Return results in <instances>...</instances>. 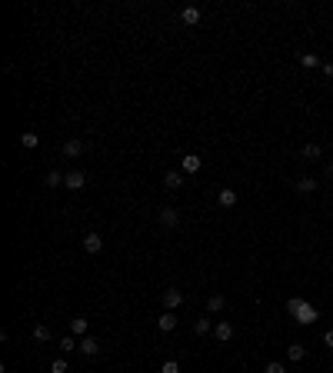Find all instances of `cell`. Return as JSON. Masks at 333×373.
<instances>
[{"mask_svg": "<svg viewBox=\"0 0 333 373\" xmlns=\"http://www.w3.org/2000/svg\"><path fill=\"white\" fill-rule=\"evenodd\" d=\"M180 20H184L187 27H197V23H200V10H197V7H184V10H180Z\"/></svg>", "mask_w": 333, "mask_h": 373, "instance_id": "obj_11", "label": "cell"}, {"mask_svg": "<svg viewBox=\"0 0 333 373\" xmlns=\"http://www.w3.org/2000/svg\"><path fill=\"white\" fill-rule=\"evenodd\" d=\"M34 340H50V327L37 323V327H34Z\"/></svg>", "mask_w": 333, "mask_h": 373, "instance_id": "obj_23", "label": "cell"}, {"mask_svg": "<svg viewBox=\"0 0 333 373\" xmlns=\"http://www.w3.org/2000/svg\"><path fill=\"white\" fill-rule=\"evenodd\" d=\"M200 167H204V160H200L197 153H187L184 160H180V170H184V173H197Z\"/></svg>", "mask_w": 333, "mask_h": 373, "instance_id": "obj_7", "label": "cell"}, {"mask_svg": "<svg viewBox=\"0 0 333 373\" xmlns=\"http://www.w3.org/2000/svg\"><path fill=\"white\" fill-rule=\"evenodd\" d=\"M63 180H67V173H60V170H50V173H47V186H60Z\"/></svg>", "mask_w": 333, "mask_h": 373, "instance_id": "obj_20", "label": "cell"}, {"mask_svg": "<svg viewBox=\"0 0 333 373\" xmlns=\"http://www.w3.org/2000/svg\"><path fill=\"white\" fill-rule=\"evenodd\" d=\"M293 320H296V323H303V327H310V323H316V320H320V313H316L313 303H307V300H303V303H300V310L293 313Z\"/></svg>", "mask_w": 333, "mask_h": 373, "instance_id": "obj_1", "label": "cell"}, {"mask_svg": "<svg viewBox=\"0 0 333 373\" xmlns=\"http://www.w3.org/2000/svg\"><path fill=\"white\" fill-rule=\"evenodd\" d=\"M20 144H23L27 150H34V147L40 144V137H37V133H30V130H27V133H20Z\"/></svg>", "mask_w": 333, "mask_h": 373, "instance_id": "obj_19", "label": "cell"}, {"mask_svg": "<svg viewBox=\"0 0 333 373\" xmlns=\"http://www.w3.org/2000/svg\"><path fill=\"white\" fill-rule=\"evenodd\" d=\"M77 350H80L83 356H97L100 353V343H97L93 336H80V347H77Z\"/></svg>", "mask_w": 333, "mask_h": 373, "instance_id": "obj_6", "label": "cell"}, {"mask_svg": "<svg viewBox=\"0 0 333 373\" xmlns=\"http://www.w3.org/2000/svg\"><path fill=\"white\" fill-rule=\"evenodd\" d=\"M287 356H290L293 363H300V360L307 356V350H303V343H290V347H287Z\"/></svg>", "mask_w": 333, "mask_h": 373, "instance_id": "obj_14", "label": "cell"}, {"mask_svg": "<svg viewBox=\"0 0 333 373\" xmlns=\"http://www.w3.org/2000/svg\"><path fill=\"white\" fill-rule=\"evenodd\" d=\"M327 177H333V164H327Z\"/></svg>", "mask_w": 333, "mask_h": 373, "instance_id": "obj_29", "label": "cell"}, {"mask_svg": "<svg viewBox=\"0 0 333 373\" xmlns=\"http://www.w3.org/2000/svg\"><path fill=\"white\" fill-rule=\"evenodd\" d=\"M323 343H327V347H333V330H327V333H323Z\"/></svg>", "mask_w": 333, "mask_h": 373, "instance_id": "obj_28", "label": "cell"}, {"mask_svg": "<svg viewBox=\"0 0 333 373\" xmlns=\"http://www.w3.org/2000/svg\"><path fill=\"white\" fill-rule=\"evenodd\" d=\"M316 186L320 184H316L313 177H300V180H296V193H313Z\"/></svg>", "mask_w": 333, "mask_h": 373, "instance_id": "obj_12", "label": "cell"}, {"mask_svg": "<svg viewBox=\"0 0 333 373\" xmlns=\"http://www.w3.org/2000/svg\"><path fill=\"white\" fill-rule=\"evenodd\" d=\"M83 250H87V253H100V250H104V237H100V233H87V237H83Z\"/></svg>", "mask_w": 333, "mask_h": 373, "instance_id": "obj_8", "label": "cell"}, {"mask_svg": "<svg viewBox=\"0 0 333 373\" xmlns=\"http://www.w3.org/2000/svg\"><path fill=\"white\" fill-rule=\"evenodd\" d=\"M157 327H160L164 333H170V330L177 327V313H173V310H164V313L157 317Z\"/></svg>", "mask_w": 333, "mask_h": 373, "instance_id": "obj_9", "label": "cell"}, {"mask_svg": "<svg viewBox=\"0 0 333 373\" xmlns=\"http://www.w3.org/2000/svg\"><path fill=\"white\" fill-rule=\"evenodd\" d=\"M303 157H310V160H320V157H323V147H320V144H307V147H303Z\"/></svg>", "mask_w": 333, "mask_h": 373, "instance_id": "obj_18", "label": "cell"}, {"mask_svg": "<svg viewBox=\"0 0 333 373\" xmlns=\"http://www.w3.org/2000/svg\"><path fill=\"white\" fill-rule=\"evenodd\" d=\"M213 336H217V340H223V343H227V340L233 336V323H230V320H220V323L213 327Z\"/></svg>", "mask_w": 333, "mask_h": 373, "instance_id": "obj_10", "label": "cell"}, {"mask_svg": "<svg viewBox=\"0 0 333 373\" xmlns=\"http://www.w3.org/2000/svg\"><path fill=\"white\" fill-rule=\"evenodd\" d=\"M67 370H70L67 360H54V363H50V373H67Z\"/></svg>", "mask_w": 333, "mask_h": 373, "instance_id": "obj_25", "label": "cell"}, {"mask_svg": "<svg viewBox=\"0 0 333 373\" xmlns=\"http://www.w3.org/2000/svg\"><path fill=\"white\" fill-rule=\"evenodd\" d=\"M157 217H160V224H164V227H177V224H180V210H177V207H160Z\"/></svg>", "mask_w": 333, "mask_h": 373, "instance_id": "obj_3", "label": "cell"}, {"mask_svg": "<svg viewBox=\"0 0 333 373\" xmlns=\"http://www.w3.org/2000/svg\"><path fill=\"white\" fill-rule=\"evenodd\" d=\"M160 373H180V363L177 360H166L164 367H160Z\"/></svg>", "mask_w": 333, "mask_h": 373, "instance_id": "obj_26", "label": "cell"}, {"mask_svg": "<svg viewBox=\"0 0 333 373\" xmlns=\"http://www.w3.org/2000/svg\"><path fill=\"white\" fill-rule=\"evenodd\" d=\"M217 200H220V207H233V204H237V190H220Z\"/></svg>", "mask_w": 333, "mask_h": 373, "instance_id": "obj_17", "label": "cell"}, {"mask_svg": "<svg viewBox=\"0 0 333 373\" xmlns=\"http://www.w3.org/2000/svg\"><path fill=\"white\" fill-rule=\"evenodd\" d=\"M70 330H74V336H87V317H74Z\"/></svg>", "mask_w": 333, "mask_h": 373, "instance_id": "obj_15", "label": "cell"}, {"mask_svg": "<svg viewBox=\"0 0 333 373\" xmlns=\"http://www.w3.org/2000/svg\"><path fill=\"white\" fill-rule=\"evenodd\" d=\"M164 186L166 190H180V186H184V173H180V170H166L164 173Z\"/></svg>", "mask_w": 333, "mask_h": 373, "instance_id": "obj_5", "label": "cell"}, {"mask_svg": "<svg viewBox=\"0 0 333 373\" xmlns=\"http://www.w3.org/2000/svg\"><path fill=\"white\" fill-rule=\"evenodd\" d=\"M74 347H80V343H77L74 336H63V340H60V350H67V353H70Z\"/></svg>", "mask_w": 333, "mask_h": 373, "instance_id": "obj_27", "label": "cell"}, {"mask_svg": "<svg viewBox=\"0 0 333 373\" xmlns=\"http://www.w3.org/2000/svg\"><path fill=\"white\" fill-rule=\"evenodd\" d=\"M223 307H227V300H223V297H220V293H213V297L207 300V310H210V313H220Z\"/></svg>", "mask_w": 333, "mask_h": 373, "instance_id": "obj_16", "label": "cell"}, {"mask_svg": "<svg viewBox=\"0 0 333 373\" xmlns=\"http://www.w3.org/2000/svg\"><path fill=\"white\" fill-rule=\"evenodd\" d=\"M63 186H67V190H83V186H87V173H83V170H70L67 180H63Z\"/></svg>", "mask_w": 333, "mask_h": 373, "instance_id": "obj_2", "label": "cell"}, {"mask_svg": "<svg viewBox=\"0 0 333 373\" xmlns=\"http://www.w3.org/2000/svg\"><path fill=\"white\" fill-rule=\"evenodd\" d=\"M180 303H184V293H180L177 287H170V290H164V307H166V310H177Z\"/></svg>", "mask_w": 333, "mask_h": 373, "instance_id": "obj_4", "label": "cell"}, {"mask_svg": "<svg viewBox=\"0 0 333 373\" xmlns=\"http://www.w3.org/2000/svg\"><path fill=\"white\" fill-rule=\"evenodd\" d=\"M263 373H287V367H283L280 360H270V363L263 367Z\"/></svg>", "mask_w": 333, "mask_h": 373, "instance_id": "obj_24", "label": "cell"}, {"mask_svg": "<svg viewBox=\"0 0 333 373\" xmlns=\"http://www.w3.org/2000/svg\"><path fill=\"white\" fill-rule=\"evenodd\" d=\"M300 63H303V67H320V57L316 54H300Z\"/></svg>", "mask_w": 333, "mask_h": 373, "instance_id": "obj_21", "label": "cell"}, {"mask_svg": "<svg viewBox=\"0 0 333 373\" xmlns=\"http://www.w3.org/2000/svg\"><path fill=\"white\" fill-rule=\"evenodd\" d=\"M207 330H210V320H197V323H193V333H197V336H207Z\"/></svg>", "mask_w": 333, "mask_h": 373, "instance_id": "obj_22", "label": "cell"}, {"mask_svg": "<svg viewBox=\"0 0 333 373\" xmlns=\"http://www.w3.org/2000/svg\"><path fill=\"white\" fill-rule=\"evenodd\" d=\"M80 153H83V144H80V140H67V144H63V157H80Z\"/></svg>", "mask_w": 333, "mask_h": 373, "instance_id": "obj_13", "label": "cell"}]
</instances>
